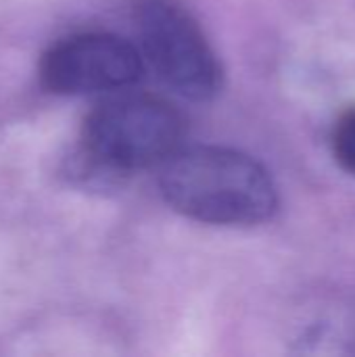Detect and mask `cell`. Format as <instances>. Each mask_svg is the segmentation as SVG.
Here are the masks:
<instances>
[{"label":"cell","instance_id":"6da1fadb","mask_svg":"<svg viewBox=\"0 0 355 357\" xmlns=\"http://www.w3.org/2000/svg\"><path fill=\"white\" fill-rule=\"evenodd\" d=\"M159 186L174 211L211 226H257L278 207L268 169L224 146L180 149L161 165Z\"/></svg>","mask_w":355,"mask_h":357},{"label":"cell","instance_id":"7a4b0ae2","mask_svg":"<svg viewBox=\"0 0 355 357\" xmlns=\"http://www.w3.org/2000/svg\"><path fill=\"white\" fill-rule=\"evenodd\" d=\"M184 140V117L167 100L119 94L96 105L82 128L88 161L107 174H132L167 163Z\"/></svg>","mask_w":355,"mask_h":357},{"label":"cell","instance_id":"3957f363","mask_svg":"<svg viewBox=\"0 0 355 357\" xmlns=\"http://www.w3.org/2000/svg\"><path fill=\"white\" fill-rule=\"evenodd\" d=\"M134 17L142 50L167 86L199 102L220 94L222 65L184 0H136Z\"/></svg>","mask_w":355,"mask_h":357},{"label":"cell","instance_id":"277c9868","mask_svg":"<svg viewBox=\"0 0 355 357\" xmlns=\"http://www.w3.org/2000/svg\"><path fill=\"white\" fill-rule=\"evenodd\" d=\"M142 71V56L134 44L100 31L67 36L40 61L42 84L65 96L119 92L134 86Z\"/></svg>","mask_w":355,"mask_h":357},{"label":"cell","instance_id":"5b68a950","mask_svg":"<svg viewBox=\"0 0 355 357\" xmlns=\"http://www.w3.org/2000/svg\"><path fill=\"white\" fill-rule=\"evenodd\" d=\"M333 155L343 172L355 178V107L345 109L333 128Z\"/></svg>","mask_w":355,"mask_h":357}]
</instances>
